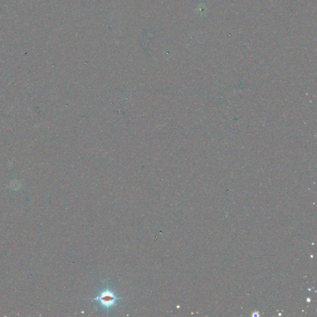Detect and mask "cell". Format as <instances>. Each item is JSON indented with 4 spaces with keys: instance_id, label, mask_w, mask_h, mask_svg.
<instances>
[{
    "instance_id": "1",
    "label": "cell",
    "mask_w": 317,
    "mask_h": 317,
    "mask_svg": "<svg viewBox=\"0 0 317 317\" xmlns=\"http://www.w3.org/2000/svg\"><path fill=\"white\" fill-rule=\"evenodd\" d=\"M92 300L97 301L100 306L108 312L110 309L117 305L118 302L122 300V298L117 296L111 289L107 287L99 292L98 296L93 298Z\"/></svg>"
},
{
    "instance_id": "2",
    "label": "cell",
    "mask_w": 317,
    "mask_h": 317,
    "mask_svg": "<svg viewBox=\"0 0 317 317\" xmlns=\"http://www.w3.org/2000/svg\"><path fill=\"white\" fill-rule=\"evenodd\" d=\"M11 188L16 191L21 188V183L17 180H13L11 183Z\"/></svg>"
}]
</instances>
